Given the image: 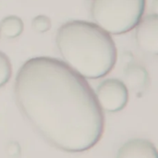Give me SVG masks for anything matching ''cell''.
Returning a JSON list of instances; mask_svg holds the SVG:
<instances>
[{
    "label": "cell",
    "instance_id": "6da1fadb",
    "mask_svg": "<svg viewBox=\"0 0 158 158\" xmlns=\"http://www.w3.org/2000/svg\"><path fill=\"white\" fill-rule=\"evenodd\" d=\"M19 108L51 145L68 153L90 150L101 140L105 117L87 81L63 61L27 60L15 79Z\"/></svg>",
    "mask_w": 158,
    "mask_h": 158
},
{
    "label": "cell",
    "instance_id": "7a4b0ae2",
    "mask_svg": "<svg viewBox=\"0 0 158 158\" xmlns=\"http://www.w3.org/2000/svg\"><path fill=\"white\" fill-rule=\"evenodd\" d=\"M56 43L64 63L84 79L104 78L116 65V44L95 23L68 21L58 29Z\"/></svg>",
    "mask_w": 158,
    "mask_h": 158
},
{
    "label": "cell",
    "instance_id": "3957f363",
    "mask_svg": "<svg viewBox=\"0 0 158 158\" xmlns=\"http://www.w3.org/2000/svg\"><path fill=\"white\" fill-rule=\"evenodd\" d=\"M146 0H91V14L95 24L109 34H123L133 30L143 18Z\"/></svg>",
    "mask_w": 158,
    "mask_h": 158
},
{
    "label": "cell",
    "instance_id": "277c9868",
    "mask_svg": "<svg viewBox=\"0 0 158 158\" xmlns=\"http://www.w3.org/2000/svg\"><path fill=\"white\" fill-rule=\"evenodd\" d=\"M100 108L114 113L122 110L129 101V90L123 81L118 79L104 81L94 93Z\"/></svg>",
    "mask_w": 158,
    "mask_h": 158
},
{
    "label": "cell",
    "instance_id": "5b68a950",
    "mask_svg": "<svg viewBox=\"0 0 158 158\" xmlns=\"http://www.w3.org/2000/svg\"><path fill=\"white\" fill-rule=\"evenodd\" d=\"M136 28V42L145 53L156 56L158 54V16L150 14L143 18Z\"/></svg>",
    "mask_w": 158,
    "mask_h": 158
},
{
    "label": "cell",
    "instance_id": "8992f818",
    "mask_svg": "<svg viewBox=\"0 0 158 158\" xmlns=\"http://www.w3.org/2000/svg\"><path fill=\"white\" fill-rule=\"evenodd\" d=\"M116 158H158L154 143L144 139H132L118 150Z\"/></svg>",
    "mask_w": 158,
    "mask_h": 158
},
{
    "label": "cell",
    "instance_id": "52a82bcc",
    "mask_svg": "<svg viewBox=\"0 0 158 158\" xmlns=\"http://www.w3.org/2000/svg\"><path fill=\"white\" fill-rule=\"evenodd\" d=\"M124 81L127 88L136 93L142 92L148 85V72L145 68L139 64H131L124 71Z\"/></svg>",
    "mask_w": 158,
    "mask_h": 158
},
{
    "label": "cell",
    "instance_id": "ba28073f",
    "mask_svg": "<svg viewBox=\"0 0 158 158\" xmlns=\"http://www.w3.org/2000/svg\"><path fill=\"white\" fill-rule=\"evenodd\" d=\"M23 21L17 16H7L0 22V33L8 39H13L23 31Z\"/></svg>",
    "mask_w": 158,
    "mask_h": 158
},
{
    "label": "cell",
    "instance_id": "9c48e42d",
    "mask_svg": "<svg viewBox=\"0 0 158 158\" xmlns=\"http://www.w3.org/2000/svg\"><path fill=\"white\" fill-rule=\"evenodd\" d=\"M12 75V66L7 56L0 52V87L4 86L10 80Z\"/></svg>",
    "mask_w": 158,
    "mask_h": 158
},
{
    "label": "cell",
    "instance_id": "30bf717a",
    "mask_svg": "<svg viewBox=\"0 0 158 158\" xmlns=\"http://www.w3.org/2000/svg\"><path fill=\"white\" fill-rule=\"evenodd\" d=\"M51 19L44 15H38L32 19V28L38 32H45L51 29Z\"/></svg>",
    "mask_w": 158,
    "mask_h": 158
}]
</instances>
